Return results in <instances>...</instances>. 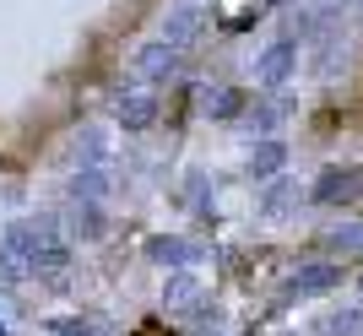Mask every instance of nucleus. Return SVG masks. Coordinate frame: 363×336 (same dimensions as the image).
<instances>
[{
  "label": "nucleus",
  "mask_w": 363,
  "mask_h": 336,
  "mask_svg": "<svg viewBox=\"0 0 363 336\" xmlns=\"http://www.w3.org/2000/svg\"><path fill=\"white\" fill-rule=\"evenodd\" d=\"M114 125H120L125 136H141V130H152L157 125V92H120L114 98Z\"/></svg>",
  "instance_id": "f03ea898"
},
{
  "label": "nucleus",
  "mask_w": 363,
  "mask_h": 336,
  "mask_svg": "<svg viewBox=\"0 0 363 336\" xmlns=\"http://www.w3.org/2000/svg\"><path fill=\"white\" fill-rule=\"evenodd\" d=\"M303 201V190H298V179H266V190H260V217H282V212H293Z\"/></svg>",
  "instance_id": "9d476101"
},
{
  "label": "nucleus",
  "mask_w": 363,
  "mask_h": 336,
  "mask_svg": "<svg viewBox=\"0 0 363 336\" xmlns=\"http://www.w3.org/2000/svg\"><path fill=\"white\" fill-rule=\"evenodd\" d=\"M244 125H250L255 136H272L277 125H282V103H255V108H244Z\"/></svg>",
  "instance_id": "f3484780"
},
{
  "label": "nucleus",
  "mask_w": 363,
  "mask_h": 336,
  "mask_svg": "<svg viewBox=\"0 0 363 336\" xmlns=\"http://www.w3.org/2000/svg\"><path fill=\"white\" fill-rule=\"evenodd\" d=\"M179 55L184 49H174V44H163V38H157V44H141L136 49V77L141 82H174L179 77Z\"/></svg>",
  "instance_id": "39448f33"
},
{
  "label": "nucleus",
  "mask_w": 363,
  "mask_h": 336,
  "mask_svg": "<svg viewBox=\"0 0 363 336\" xmlns=\"http://www.w3.org/2000/svg\"><path fill=\"white\" fill-rule=\"evenodd\" d=\"M71 196H76V201H104V196H108V168L82 163V168L71 174Z\"/></svg>",
  "instance_id": "4468645a"
},
{
  "label": "nucleus",
  "mask_w": 363,
  "mask_h": 336,
  "mask_svg": "<svg viewBox=\"0 0 363 336\" xmlns=\"http://www.w3.org/2000/svg\"><path fill=\"white\" fill-rule=\"evenodd\" d=\"M71 233L76 239H104L108 233V217H104V206H98V201H76V212H71Z\"/></svg>",
  "instance_id": "f8f14e48"
},
{
  "label": "nucleus",
  "mask_w": 363,
  "mask_h": 336,
  "mask_svg": "<svg viewBox=\"0 0 363 336\" xmlns=\"http://www.w3.org/2000/svg\"><path fill=\"white\" fill-rule=\"evenodd\" d=\"M49 331H55V336H108L98 320H65V315H60V320H49Z\"/></svg>",
  "instance_id": "a211bd4d"
},
{
  "label": "nucleus",
  "mask_w": 363,
  "mask_h": 336,
  "mask_svg": "<svg viewBox=\"0 0 363 336\" xmlns=\"http://www.w3.org/2000/svg\"><path fill=\"white\" fill-rule=\"evenodd\" d=\"M336 282H342V266H336V260H309V266H298V271H293V282H288V298L293 293H325V288H336Z\"/></svg>",
  "instance_id": "6e6552de"
},
{
  "label": "nucleus",
  "mask_w": 363,
  "mask_h": 336,
  "mask_svg": "<svg viewBox=\"0 0 363 336\" xmlns=\"http://www.w3.org/2000/svg\"><path fill=\"white\" fill-rule=\"evenodd\" d=\"M55 239H60V223H55V217H16V223H6V239H0V245L11 250L22 266H33L38 250L55 245Z\"/></svg>",
  "instance_id": "f257e3e1"
},
{
  "label": "nucleus",
  "mask_w": 363,
  "mask_h": 336,
  "mask_svg": "<svg viewBox=\"0 0 363 336\" xmlns=\"http://www.w3.org/2000/svg\"><path fill=\"white\" fill-rule=\"evenodd\" d=\"M358 239H363L358 228H342V233H331V245H336V250H352V245H358Z\"/></svg>",
  "instance_id": "aec40b11"
},
{
  "label": "nucleus",
  "mask_w": 363,
  "mask_h": 336,
  "mask_svg": "<svg viewBox=\"0 0 363 336\" xmlns=\"http://www.w3.org/2000/svg\"><path fill=\"white\" fill-rule=\"evenodd\" d=\"M201 33H206V6H196V0H184V6H174L163 16V44H174V49L201 44Z\"/></svg>",
  "instance_id": "7ed1b4c3"
},
{
  "label": "nucleus",
  "mask_w": 363,
  "mask_h": 336,
  "mask_svg": "<svg viewBox=\"0 0 363 336\" xmlns=\"http://www.w3.org/2000/svg\"><path fill=\"white\" fill-rule=\"evenodd\" d=\"M196 298H201V288H196V276H190V271H174L163 282V304L168 309H179V315H184V304H196Z\"/></svg>",
  "instance_id": "2eb2a0df"
},
{
  "label": "nucleus",
  "mask_w": 363,
  "mask_h": 336,
  "mask_svg": "<svg viewBox=\"0 0 363 336\" xmlns=\"http://www.w3.org/2000/svg\"><path fill=\"white\" fill-rule=\"evenodd\" d=\"M358 196H363V168H325L320 184L309 190V201H320V206H347Z\"/></svg>",
  "instance_id": "20e7f679"
},
{
  "label": "nucleus",
  "mask_w": 363,
  "mask_h": 336,
  "mask_svg": "<svg viewBox=\"0 0 363 336\" xmlns=\"http://www.w3.org/2000/svg\"><path fill=\"white\" fill-rule=\"evenodd\" d=\"M76 163L108 168V141H104V130H82V136H76Z\"/></svg>",
  "instance_id": "dca6fc26"
},
{
  "label": "nucleus",
  "mask_w": 363,
  "mask_h": 336,
  "mask_svg": "<svg viewBox=\"0 0 363 336\" xmlns=\"http://www.w3.org/2000/svg\"><path fill=\"white\" fill-rule=\"evenodd\" d=\"M325 336H358V309H347V315H331V320H325Z\"/></svg>",
  "instance_id": "6ab92c4d"
},
{
  "label": "nucleus",
  "mask_w": 363,
  "mask_h": 336,
  "mask_svg": "<svg viewBox=\"0 0 363 336\" xmlns=\"http://www.w3.org/2000/svg\"><path fill=\"white\" fill-rule=\"evenodd\" d=\"M293 65H298V44H293V38H277L272 49H266V55H260L255 60V77H260V87H282V82L293 77Z\"/></svg>",
  "instance_id": "423d86ee"
},
{
  "label": "nucleus",
  "mask_w": 363,
  "mask_h": 336,
  "mask_svg": "<svg viewBox=\"0 0 363 336\" xmlns=\"http://www.w3.org/2000/svg\"><path fill=\"white\" fill-rule=\"evenodd\" d=\"M147 255L157 260V266L184 271V266H196V260H201V245H190V239H179V233H157V239H147Z\"/></svg>",
  "instance_id": "0eeeda50"
},
{
  "label": "nucleus",
  "mask_w": 363,
  "mask_h": 336,
  "mask_svg": "<svg viewBox=\"0 0 363 336\" xmlns=\"http://www.w3.org/2000/svg\"><path fill=\"white\" fill-rule=\"evenodd\" d=\"M33 271L44 276V282H55V288H60V282H65V271H71V245H65V239L44 245V250H38V260H33Z\"/></svg>",
  "instance_id": "9b49d317"
},
{
  "label": "nucleus",
  "mask_w": 363,
  "mask_h": 336,
  "mask_svg": "<svg viewBox=\"0 0 363 336\" xmlns=\"http://www.w3.org/2000/svg\"><path fill=\"white\" fill-rule=\"evenodd\" d=\"M244 92L239 87H217V92H206V98H201V114H206V120H239L244 114Z\"/></svg>",
  "instance_id": "ddd939ff"
},
{
  "label": "nucleus",
  "mask_w": 363,
  "mask_h": 336,
  "mask_svg": "<svg viewBox=\"0 0 363 336\" xmlns=\"http://www.w3.org/2000/svg\"><path fill=\"white\" fill-rule=\"evenodd\" d=\"M282 163H288V147H282L277 136H260L255 147H250V157H244L250 179H277V174H282Z\"/></svg>",
  "instance_id": "1a4fd4ad"
}]
</instances>
